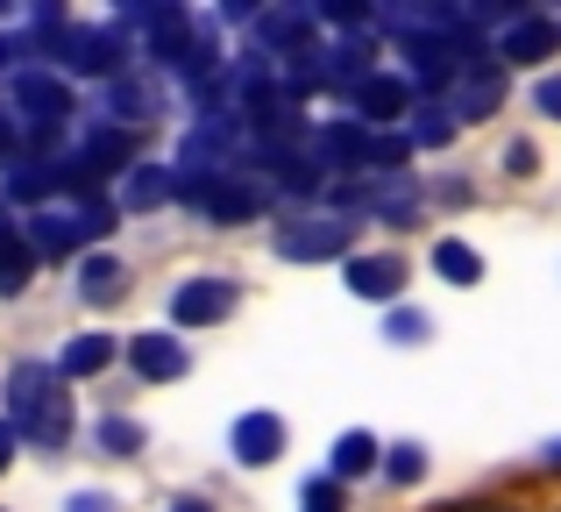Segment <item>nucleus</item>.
I'll list each match as a JSON object with an SVG mask.
<instances>
[{"mask_svg":"<svg viewBox=\"0 0 561 512\" xmlns=\"http://www.w3.org/2000/svg\"><path fill=\"white\" fill-rule=\"evenodd\" d=\"M398 263H356V292H370V299H383V292H398Z\"/></svg>","mask_w":561,"mask_h":512,"instance_id":"nucleus-1","label":"nucleus"},{"mask_svg":"<svg viewBox=\"0 0 561 512\" xmlns=\"http://www.w3.org/2000/svg\"><path fill=\"white\" fill-rule=\"evenodd\" d=\"M228 306H234V292L220 285V292H185L179 314H185V320H206V314H228Z\"/></svg>","mask_w":561,"mask_h":512,"instance_id":"nucleus-2","label":"nucleus"},{"mask_svg":"<svg viewBox=\"0 0 561 512\" xmlns=\"http://www.w3.org/2000/svg\"><path fill=\"white\" fill-rule=\"evenodd\" d=\"M434 263H440V271H455V277H477V257H469L462 242H440V250H434Z\"/></svg>","mask_w":561,"mask_h":512,"instance_id":"nucleus-3","label":"nucleus"},{"mask_svg":"<svg viewBox=\"0 0 561 512\" xmlns=\"http://www.w3.org/2000/svg\"><path fill=\"white\" fill-rule=\"evenodd\" d=\"M540 107H548V114H561V79H548V86H540Z\"/></svg>","mask_w":561,"mask_h":512,"instance_id":"nucleus-4","label":"nucleus"},{"mask_svg":"<svg viewBox=\"0 0 561 512\" xmlns=\"http://www.w3.org/2000/svg\"><path fill=\"white\" fill-rule=\"evenodd\" d=\"M548 463H554V470H561V442H554V448H548Z\"/></svg>","mask_w":561,"mask_h":512,"instance_id":"nucleus-5","label":"nucleus"}]
</instances>
